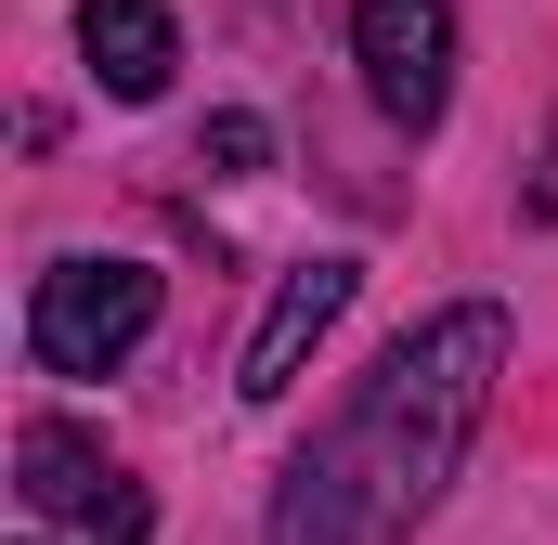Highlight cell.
<instances>
[{
	"label": "cell",
	"instance_id": "5",
	"mask_svg": "<svg viewBox=\"0 0 558 545\" xmlns=\"http://www.w3.org/2000/svg\"><path fill=\"white\" fill-rule=\"evenodd\" d=\"M351 286H364L351 261H299V272L274 286V312H260V338H247V377H234L247 403H286V390H299V364L325 351V325L351 312Z\"/></svg>",
	"mask_w": 558,
	"mask_h": 545
},
{
	"label": "cell",
	"instance_id": "1",
	"mask_svg": "<svg viewBox=\"0 0 558 545\" xmlns=\"http://www.w3.org/2000/svg\"><path fill=\"white\" fill-rule=\"evenodd\" d=\"M494 377H507V312L494 299L428 312L416 338L364 377V403L286 468L274 545H390V533H416L441 507V481L468 468L481 415H494Z\"/></svg>",
	"mask_w": 558,
	"mask_h": 545
},
{
	"label": "cell",
	"instance_id": "2",
	"mask_svg": "<svg viewBox=\"0 0 558 545\" xmlns=\"http://www.w3.org/2000/svg\"><path fill=\"white\" fill-rule=\"evenodd\" d=\"M143 325H156V272H143V261H52L39 299H26V351H39L52 377H105V364H131Z\"/></svg>",
	"mask_w": 558,
	"mask_h": 545
},
{
	"label": "cell",
	"instance_id": "4",
	"mask_svg": "<svg viewBox=\"0 0 558 545\" xmlns=\"http://www.w3.org/2000/svg\"><path fill=\"white\" fill-rule=\"evenodd\" d=\"M351 65H364L390 131H441V105H454V13L441 0H364L351 13Z\"/></svg>",
	"mask_w": 558,
	"mask_h": 545
},
{
	"label": "cell",
	"instance_id": "3",
	"mask_svg": "<svg viewBox=\"0 0 558 545\" xmlns=\"http://www.w3.org/2000/svg\"><path fill=\"white\" fill-rule=\"evenodd\" d=\"M13 494L39 507V520H78L92 545H143L156 533V507H143V481L92 441V428H65V415H39L26 441H13Z\"/></svg>",
	"mask_w": 558,
	"mask_h": 545
},
{
	"label": "cell",
	"instance_id": "7",
	"mask_svg": "<svg viewBox=\"0 0 558 545\" xmlns=\"http://www.w3.org/2000/svg\"><path fill=\"white\" fill-rule=\"evenodd\" d=\"M195 169H208V182H247V169H274V131H260V118H208Z\"/></svg>",
	"mask_w": 558,
	"mask_h": 545
},
{
	"label": "cell",
	"instance_id": "8",
	"mask_svg": "<svg viewBox=\"0 0 558 545\" xmlns=\"http://www.w3.org/2000/svg\"><path fill=\"white\" fill-rule=\"evenodd\" d=\"M533 208H546V221H558V143H546V182H533Z\"/></svg>",
	"mask_w": 558,
	"mask_h": 545
},
{
	"label": "cell",
	"instance_id": "6",
	"mask_svg": "<svg viewBox=\"0 0 558 545\" xmlns=\"http://www.w3.org/2000/svg\"><path fill=\"white\" fill-rule=\"evenodd\" d=\"M78 52L118 105H156L182 65V26H169V0H78Z\"/></svg>",
	"mask_w": 558,
	"mask_h": 545
}]
</instances>
